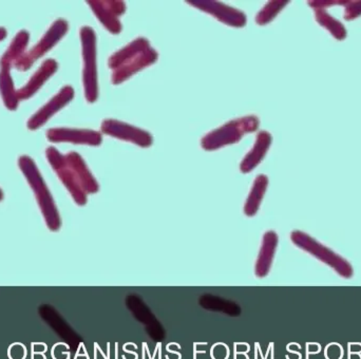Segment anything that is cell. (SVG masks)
Wrapping results in <instances>:
<instances>
[{"label":"cell","instance_id":"6da1fadb","mask_svg":"<svg viewBox=\"0 0 361 359\" xmlns=\"http://www.w3.org/2000/svg\"><path fill=\"white\" fill-rule=\"evenodd\" d=\"M158 61V52L152 48L149 42L140 37L127 44L109 59L111 69V82L120 85L129 78Z\"/></svg>","mask_w":361,"mask_h":359},{"label":"cell","instance_id":"7a4b0ae2","mask_svg":"<svg viewBox=\"0 0 361 359\" xmlns=\"http://www.w3.org/2000/svg\"><path fill=\"white\" fill-rule=\"evenodd\" d=\"M18 166L35 193L36 201L46 221L47 226L50 231H59L61 221L59 209L35 162L30 157L21 156L18 160Z\"/></svg>","mask_w":361,"mask_h":359},{"label":"cell","instance_id":"3957f363","mask_svg":"<svg viewBox=\"0 0 361 359\" xmlns=\"http://www.w3.org/2000/svg\"><path fill=\"white\" fill-rule=\"evenodd\" d=\"M290 240L295 245L298 246L305 252H309L312 256L322 261L324 264L332 267L339 276L345 279H350L353 277L354 269L349 261L345 260L343 257L339 256L337 252L331 248H326L320 242L316 241L314 238L307 233L300 231H294L290 233Z\"/></svg>","mask_w":361,"mask_h":359},{"label":"cell","instance_id":"277c9868","mask_svg":"<svg viewBox=\"0 0 361 359\" xmlns=\"http://www.w3.org/2000/svg\"><path fill=\"white\" fill-rule=\"evenodd\" d=\"M259 128V120L254 116H244L223 125L220 128L212 131L202 139L203 150H220L224 146L239 142L246 133H254Z\"/></svg>","mask_w":361,"mask_h":359},{"label":"cell","instance_id":"5b68a950","mask_svg":"<svg viewBox=\"0 0 361 359\" xmlns=\"http://www.w3.org/2000/svg\"><path fill=\"white\" fill-rule=\"evenodd\" d=\"M80 40H82V59H84V82L85 97L89 103H94L99 97L97 72V35L92 28L82 27L80 29Z\"/></svg>","mask_w":361,"mask_h":359},{"label":"cell","instance_id":"8992f818","mask_svg":"<svg viewBox=\"0 0 361 359\" xmlns=\"http://www.w3.org/2000/svg\"><path fill=\"white\" fill-rule=\"evenodd\" d=\"M47 160L56 174L57 177L65 185L74 202L78 205L84 206L87 204L88 195L82 188L80 177L71 163L68 161L66 154H61L56 148L49 147L46 150Z\"/></svg>","mask_w":361,"mask_h":359},{"label":"cell","instance_id":"52a82bcc","mask_svg":"<svg viewBox=\"0 0 361 359\" xmlns=\"http://www.w3.org/2000/svg\"><path fill=\"white\" fill-rule=\"evenodd\" d=\"M68 28L69 25L65 19L55 20L39 42L14 63V67L20 72L29 70L35 61L47 54L67 34Z\"/></svg>","mask_w":361,"mask_h":359},{"label":"cell","instance_id":"ba28073f","mask_svg":"<svg viewBox=\"0 0 361 359\" xmlns=\"http://www.w3.org/2000/svg\"><path fill=\"white\" fill-rule=\"evenodd\" d=\"M102 131L109 137L131 142V143L144 148L152 146V141H154L152 135L147 131L116 120L104 121L102 124Z\"/></svg>","mask_w":361,"mask_h":359},{"label":"cell","instance_id":"9c48e42d","mask_svg":"<svg viewBox=\"0 0 361 359\" xmlns=\"http://www.w3.org/2000/svg\"><path fill=\"white\" fill-rule=\"evenodd\" d=\"M74 90L71 86H65L51 101H49L44 107L40 108L34 116L27 121V129L29 130H37L44 126L53 116L59 110L63 109L73 99Z\"/></svg>","mask_w":361,"mask_h":359},{"label":"cell","instance_id":"30bf717a","mask_svg":"<svg viewBox=\"0 0 361 359\" xmlns=\"http://www.w3.org/2000/svg\"><path fill=\"white\" fill-rule=\"evenodd\" d=\"M95 16L102 25L112 34L122 31L120 17L126 12V6L123 1H88Z\"/></svg>","mask_w":361,"mask_h":359},{"label":"cell","instance_id":"8fae6325","mask_svg":"<svg viewBox=\"0 0 361 359\" xmlns=\"http://www.w3.org/2000/svg\"><path fill=\"white\" fill-rule=\"evenodd\" d=\"M53 143H73L80 145L99 146L103 138L99 133L88 129L52 128L46 133Z\"/></svg>","mask_w":361,"mask_h":359},{"label":"cell","instance_id":"7c38bea8","mask_svg":"<svg viewBox=\"0 0 361 359\" xmlns=\"http://www.w3.org/2000/svg\"><path fill=\"white\" fill-rule=\"evenodd\" d=\"M189 4L216 17L221 23L235 28H243L246 25V16L243 12L218 1H188Z\"/></svg>","mask_w":361,"mask_h":359},{"label":"cell","instance_id":"4fadbf2b","mask_svg":"<svg viewBox=\"0 0 361 359\" xmlns=\"http://www.w3.org/2000/svg\"><path fill=\"white\" fill-rule=\"evenodd\" d=\"M59 69V63L54 59H49L44 61L39 69L35 72L33 76L30 78L29 82L23 88L17 90V97L20 99H29L44 86V83L54 75L55 72Z\"/></svg>","mask_w":361,"mask_h":359},{"label":"cell","instance_id":"5bb4252c","mask_svg":"<svg viewBox=\"0 0 361 359\" xmlns=\"http://www.w3.org/2000/svg\"><path fill=\"white\" fill-rule=\"evenodd\" d=\"M278 242H279V238L274 231H267L263 236L262 244H261L260 252H259L256 267H255V274L257 277L264 278L269 275L276 250H277Z\"/></svg>","mask_w":361,"mask_h":359},{"label":"cell","instance_id":"9a60e30c","mask_svg":"<svg viewBox=\"0 0 361 359\" xmlns=\"http://www.w3.org/2000/svg\"><path fill=\"white\" fill-rule=\"evenodd\" d=\"M271 144V135L267 131H261L257 137L252 150L246 154L245 158L240 164L242 173L248 174L254 171L264 159L265 154L269 152Z\"/></svg>","mask_w":361,"mask_h":359},{"label":"cell","instance_id":"2e32d148","mask_svg":"<svg viewBox=\"0 0 361 359\" xmlns=\"http://www.w3.org/2000/svg\"><path fill=\"white\" fill-rule=\"evenodd\" d=\"M12 67L13 66L10 63L0 61V95L4 106L11 111H14L18 107L19 99L12 76H11Z\"/></svg>","mask_w":361,"mask_h":359},{"label":"cell","instance_id":"e0dca14e","mask_svg":"<svg viewBox=\"0 0 361 359\" xmlns=\"http://www.w3.org/2000/svg\"><path fill=\"white\" fill-rule=\"evenodd\" d=\"M66 157L78 173L82 188L86 191L87 195L97 193L99 190V183L89 171L82 157L78 152H69V154H66Z\"/></svg>","mask_w":361,"mask_h":359},{"label":"cell","instance_id":"ac0fdd59","mask_svg":"<svg viewBox=\"0 0 361 359\" xmlns=\"http://www.w3.org/2000/svg\"><path fill=\"white\" fill-rule=\"evenodd\" d=\"M267 186H269V179L267 176L260 175L256 178L244 205V214L246 216L254 217L258 212L261 202L267 193Z\"/></svg>","mask_w":361,"mask_h":359},{"label":"cell","instance_id":"d6986e66","mask_svg":"<svg viewBox=\"0 0 361 359\" xmlns=\"http://www.w3.org/2000/svg\"><path fill=\"white\" fill-rule=\"evenodd\" d=\"M30 34L25 30H21L14 39L11 42L10 47L8 50L4 53L0 61L2 63H10L14 66V63L27 52V46L29 44Z\"/></svg>","mask_w":361,"mask_h":359},{"label":"cell","instance_id":"ffe728a7","mask_svg":"<svg viewBox=\"0 0 361 359\" xmlns=\"http://www.w3.org/2000/svg\"><path fill=\"white\" fill-rule=\"evenodd\" d=\"M315 17L317 23L326 28L336 39L343 40L347 37V29L345 25L334 17L331 16L324 8L315 10Z\"/></svg>","mask_w":361,"mask_h":359},{"label":"cell","instance_id":"44dd1931","mask_svg":"<svg viewBox=\"0 0 361 359\" xmlns=\"http://www.w3.org/2000/svg\"><path fill=\"white\" fill-rule=\"evenodd\" d=\"M288 1H271L259 12L256 17V23L260 25H267L271 23L282 8H286Z\"/></svg>","mask_w":361,"mask_h":359},{"label":"cell","instance_id":"7402d4cb","mask_svg":"<svg viewBox=\"0 0 361 359\" xmlns=\"http://www.w3.org/2000/svg\"><path fill=\"white\" fill-rule=\"evenodd\" d=\"M361 15V0L360 1H347L345 6L343 18L353 20Z\"/></svg>","mask_w":361,"mask_h":359},{"label":"cell","instance_id":"603a6c76","mask_svg":"<svg viewBox=\"0 0 361 359\" xmlns=\"http://www.w3.org/2000/svg\"><path fill=\"white\" fill-rule=\"evenodd\" d=\"M345 4H347V1H345V0H320V1H309L310 6H312V8H314V10H317V8H324L326 10V8H328V6H345Z\"/></svg>","mask_w":361,"mask_h":359},{"label":"cell","instance_id":"cb8c5ba5","mask_svg":"<svg viewBox=\"0 0 361 359\" xmlns=\"http://www.w3.org/2000/svg\"><path fill=\"white\" fill-rule=\"evenodd\" d=\"M6 34H8L6 30L4 29V28H0V42H1V40H4V38L6 37Z\"/></svg>","mask_w":361,"mask_h":359},{"label":"cell","instance_id":"d4e9b609","mask_svg":"<svg viewBox=\"0 0 361 359\" xmlns=\"http://www.w3.org/2000/svg\"><path fill=\"white\" fill-rule=\"evenodd\" d=\"M2 200H4V193H2L1 189H0V202H1Z\"/></svg>","mask_w":361,"mask_h":359}]
</instances>
